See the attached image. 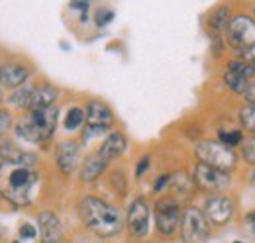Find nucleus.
<instances>
[{
  "mask_svg": "<svg viewBox=\"0 0 255 243\" xmlns=\"http://www.w3.org/2000/svg\"><path fill=\"white\" fill-rule=\"evenodd\" d=\"M39 181L37 171L30 165L0 163V198L12 206H28Z\"/></svg>",
  "mask_w": 255,
  "mask_h": 243,
  "instance_id": "nucleus-1",
  "label": "nucleus"
},
{
  "mask_svg": "<svg viewBox=\"0 0 255 243\" xmlns=\"http://www.w3.org/2000/svg\"><path fill=\"white\" fill-rule=\"evenodd\" d=\"M79 216H81L83 224L102 240L118 236L124 228V218H122L120 210L96 196H85L81 200Z\"/></svg>",
  "mask_w": 255,
  "mask_h": 243,
  "instance_id": "nucleus-2",
  "label": "nucleus"
},
{
  "mask_svg": "<svg viewBox=\"0 0 255 243\" xmlns=\"http://www.w3.org/2000/svg\"><path fill=\"white\" fill-rule=\"evenodd\" d=\"M57 120H59L57 106H49L41 110H28L16 123V135L30 143H43L55 133Z\"/></svg>",
  "mask_w": 255,
  "mask_h": 243,
  "instance_id": "nucleus-3",
  "label": "nucleus"
},
{
  "mask_svg": "<svg viewBox=\"0 0 255 243\" xmlns=\"http://www.w3.org/2000/svg\"><path fill=\"white\" fill-rule=\"evenodd\" d=\"M194 155L198 159V163H204L212 169H218L224 173H232L238 167V155L232 147L220 143L218 139H202L196 143Z\"/></svg>",
  "mask_w": 255,
  "mask_h": 243,
  "instance_id": "nucleus-4",
  "label": "nucleus"
},
{
  "mask_svg": "<svg viewBox=\"0 0 255 243\" xmlns=\"http://www.w3.org/2000/svg\"><path fill=\"white\" fill-rule=\"evenodd\" d=\"M85 116H87V120H85V127H83V133H81L83 141H91L93 137L106 133L114 125L112 110L100 100H89L87 102Z\"/></svg>",
  "mask_w": 255,
  "mask_h": 243,
  "instance_id": "nucleus-5",
  "label": "nucleus"
},
{
  "mask_svg": "<svg viewBox=\"0 0 255 243\" xmlns=\"http://www.w3.org/2000/svg\"><path fill=\"white\" fill-rule=\"evenodd\" d=\"M226 43L234 51H244L255 45V18L248 14H236L232 16L228 28H226Z\"/></svg>",
  "mask_w": 255,
  "mask_h": 243,
  "instance_id": "nucleus-6",
  "label": "nucleus"
},
{
  "mask_svg": "<svg viewBox=\"0 0 255 243\" xmlns=\"http://www.w3.org/2000/svg\"><path fill=\"white\" fill-rule=\"evenodd\" d=\"M153 218H155V228L161 236H173L179 228H181V220H183V208L179 204L177 198L173 196H165L159 198L153 206Z\"/></svg>",
  "mask_w": 255,
  "mask_h": 243,
  "instance_id": "nucleus-7",
  "label": "nucleus"
},
{
  "mask_svg": "<svg viewBox=\"0 0 255 243\" xmlns=\"http://www.w3.org/2000/svg\"><path fill=\"white\" fill-rule=\"evenodd\" d=\"M181 238L185 243H206L210 240V222L202 210L189 206L183 210Z\"/></svg>",
  "mask_w": 255,
  "mask_h": 243,
  "instance_id": "nucleus-8",
  "label": "nucleus"
},
{
  "mask_svg": "<svg viewBox=\"0 0 255 243\" xmlns=\"http://www.w3.org/2000/svg\"><path fill=\"white\" fill-rule=\"evenodd\" d=\"M192 181L198 190L206 192L208 196H214V194H222L224 190L230 188L232 177L224 171L204 165V163H196L194 171H192Z\"/></svg>",
  "mask_w": 255,
  "mask_h": 243,
  "instance_id": "nucleus-9",
  "label": "nucleus"
},
{
  "mask_svg": "<svg viewBox=\"0 0 255 243\" xmlns=\"http://www.w3.org/2000/svg\"><path fill=\"white\" fill-rule=\"evenodd\" d=\"M222 81L234 94H242L244 96V92L250 87V83L255 81V67L240 59L230 61L226 65V69H224Z\"/></svg>",
  "mask_w": 255,
  "mask_h": 243,
  "instance_id": "nucleus-10",
  "label": "nucleus"
},
{
  "mask_svg": "<svg viewBox=\"0 0 255 243\" xmlns=\"http://www.w3.org/2000/svg\"><path fill=\"white\" fill-rule=\"evenodd\" d=\"M202 212L206 216V220L210 222V226H224L234 218L236 202H234V198H230L226 194H214V196L206 198Z\"/></svg>",
  "mask_w": 255,
  "mask_h": 243,
  "instance_id": "nucleus-11",
  "label": "nucleus"
},
{
  "mask_svg": "<svg viewBox=\"0 0 255 243\" xmlns=\"http://www.w3.org/2000/svg\"><path fill=\"white\" fill-rule=\"evenodd\" d=\"M126 226L131 238L143 240L149 234V206L143 198H135L126 214Z\"/></svg>",
  "mask_w": 255,
  "mask_h": 243,
  "instance_id": "nucleus-12",
  "label": "nucleus"
},
{
  "mask_svg": "<svg viewBox=\"0 0 255 243\" xmlns=\"http://www.w3.org/2000/svg\"><path fill=\"white\" fill-rule=\"evenodd\" d=\"M81 161V147L77 141H61L55 149V163L63 175H73Z\"/></svg>",
  "mask_w": 255,
  "mask_h": 243,
  "instance_id": "nucleus-13",
  "label": "nucleus"
},
{
  "mask_svg": "<svg viewBox=\"0 0 255 243\" xmlns=\"http://www.w3.org/2000/svg\"><path fill=\"white\" fill-rule=\"evenodd\" d=\"M37 224H39V236L41 243L55 242V240H63V228L59 218L53 212H41L37 216Z\"/></svg>",
  "mask_w": 255,
  "mask_h": 243,
  "instance_id": "nucleus-14",
  "label": "nucleus"
},
{
  "mask_svg": "<svg viewBox=\"0 0 255 243\" xmlns=\"http://www.w3.org/2000/svg\"><path fill=\"white\" fill-rule=\"evenodd\" d=\"M124 151H126V135L120 133V131H114V133H110V135L104 139V143L100 145V149H98L96 153H98L100 159L108 165L110 161L122 157V153Z\"/></svg>",
  "mask_w": 255,
  "mask_h": 243,
  "instance_id": "nucleus-15",
  "label": "nucleus"
},
{
  "mask_svg": "<svg viewBox=\"0 0 255 243\" xmlns=\"http://www.w3.org/2000/svg\"><path fill=\"white\" fill-rule=\"evenodd\" d=\"M28 77H30V69L20 63H8L6 67L0 69V83L2 87H8V89H16L24 85Z\"/></svg>",
  "mask_w": 255,
  "mask_h": 243,
  "instance_id": "nucleus-16",
  "label": "nucleus"
},
{
  "mask_svg": "<svg viewBox=\"0 0 255 243\" xmlns=\"http://www.w3.org/2000/svg\"><path fill=\"white\" fill-rule=\"evenodd\" d=\"M57 94H59L57 89L51 87V85H47V83L35 87L32 92V100H30V108H28V110H41V108H49V106H53Z\"/></svg>",
  "mask_w": 255,
  "mask_h": 243,
  "instance_id": "nucleus-17",
  "label": "nucleus"
},
{
  "mask_svg": "<svg viewBox=\"0 0 255 243\" xmlns=\"http://www.w3.org/2000/svg\"><path fill=\"white\" fill-rule=\"evenodd\" d=\"M106 163L100 159L98 153H91L89 157H85L83 165H81V181L83 182H95L104 171H106Z\"/></svg>",
  "mask_w": 255,
  "mask_h": 243,
  "instance_id": "nucleus-18",
  "label": "nucleus"
},
{
  "mask_svg": "<svg viewBox=\"0 0 255 243\" xmlns=\"http://www.w3.org/2000/svg\"><path fill=\"white\" fill-rule=\"evenodd\" d=\"M0 157H2V161H4V163L30 165V167H33V165H35V161H37V159H35V155L18 149V147H16L14 143H10V141H6V143H2V145H0Z\"/></svg>",
  "mask_w": 255,
  "mask_h": 243,
  "instance_id": "nucleus-19",
  "label": "nucleus"
},
{
  "mask_svg": "<svg viewBox=\"0 0 255 243\" xmlns=\"http://www.w3.org/2000/svg\"><path fill=\"white\" fill-rule=\"evenodd\" d=\"M230 14H232V12H230L228 6H220V8H216V10L208 16V30H210L212 35H224V33H226V28H228V24H230V20H232Z\"/></svg>",
  "mask_w": 255,
  "mask_h": 243,
  "instance_id": "nucleus-20",
  "label": "nucleus"
},
{
  "mask_svg": "<svg viewBox=\"0 0 255 243\" xmlns=\"http://www.w3.org/2000/svg\"><path fill=\"white\" fill-rule=\"evenodd\" d=\"M240 123L250 131V135H255V104H244L240 108Z\"/></svg>",
  "mask_w": 255,
  "mask_h": 243,
  "instance_id": "nucleus-21",
  "label": "nucleus"
},
{
  "mask_svg": "<svg viewBox=\"0 0 255 243\" xmlns=\"http://www.w3.org/2000/svg\"><path fill=\"white\" fill-rule=\"evenodd\" d=\"M85 120H87L85 110L73 106V108L67 112V116H65V129H79V127L85 123Z\"/></svg>",
  "mask_w": 255,
  "mask_h": 243,
  "instance_id": "nucleus-22",
  "label": "nucleus"
},
{
  "mask_svg": "<svg viewBox=\"0 0 255 243\" xmlns=\"http://www.w3.org/2000/svg\"><path fill=\"white\" fill-rule=\"evenodd\" d=\"M218 141L224 143V145H228V147H238V145H242V141H244V133L240 131V129H220L218 131Z\"/></svg>",
  "mask_w": 255,
  "mask_h": 243,
  "instance_id": "nucleus-23",
  "label": "nucleus"
},
{
  "mask_svg": "<svg viewBox=\"0 0 255 243\" xmlns=\"http://www.w3.org/2000/svg\"><path fill=\"white\" fill-rule=\"evenodd\" d=\"M32 92H33V89H30V87L18 89V91L10 96V102H12L14 106H18V108H26V110H28V108H30V100H32Z\"/></svg>",
  "mask_w": 255,
  "mask_h": 243,
  "instance_id": "nucleus-24",
  "label": "nucleus"
},
{
  "mask_svg": "<svg viewBox=\"0 0 255 243\" xmlns=\"http://www.w3.org/2000/svg\"><path fill=\"white\" fill-rule=\"evenodd\" d=\"M240 155L246 163L255 165V135H248L244 137L242 145H240Z\"/></svg>",
  "mask_w": 255,
  "mask_h": 243,
  "instance_id": "nucleus-25",
  "label": "nucleus"
},
{
  "mask_svg": "<svg viewBox=\"0 0 255 243\" xmlns=\"http://www.w3.org/2000/svg\"><path fill=\"white\" fill-rule=\"evenodd\" d=\"M10 123H12V116L8 110H0V139L6 135V131L10 129Z\"/></svg>",
  "mask_w": 255,
  "mask_h": 243,
  "instance_id": "nucleus-26",
  "label": "nucleus"
},
{
  "mask_svg": "<svg viewBox=\"0 0 255 243\" xmlns=\"http://www.w3.org/2000/svg\"><path fill=\"white\" fill-rule=\"evenodd\" d=\"M112 20H114V12H112V10H98V14H96V26H98V28L106 26V24L112 22Z\"/></svg>",
  "mask_w": 255,
  "mask_h": 243,
  "instance_id": "nucleus-27",
  "label": "nucleus"
},
{
  "mask_svg": "<svg viewBox=\"0 0 255 243\" xmlns=\"http://www.w3.org/2000/svg\"><path fill=\"white\" fill-rule=\"evenodd\" d=\"M238 59L248 63V65H252V67H255V45L254 47L244 49V51H238Z\"/></svg>",
  "mask_w": 255,
  "mask_h": 243,
  "instance_id": "nucleus-28",
  "label": "nucleus"
},
{
  "mask_svg": "<svg viewBox=\"0 0 255 243\" xmlns=\"http://www.w3.org/2000/svg\"><path fill=\"white\" fill-rule=\"evenodd\" d=\"M149 165H151V157H149V155H143V157L137 161V165H135V177H141V175L149 169Z\"/></svg>",
  "mask_w": 255,
  "mask_h": 243,
  "instance_id": "nucleus-29",
  "label": "nucleus"
},
{
  "mask_svg": "<svg viewBox=\"0 0 255 243\" xmlns=\"http://www.w3.org/2000/svg\"><path fill=\"white\" fill-rule=\"evenodd\" d=\"M35 234H37V230L33 228L32 224H22V228H20V236L22 238L32 240V238H35Z\"/></svg>",
  "mask_w": 255,
  "mask_h": 243,
  "instance_id": "nucleus-30",
  "label": "nucleus"
},
{
  "mask_svg": "<svg viewBox=\"0 0 255 243\" xmlns=\"http://www.w3.org/2000/svg\"><path fill=\"white\" fill-rule=\"evenodd\" d=\"M171 184V175H161L159 179L155 181V184H153V190L155 192H161L163 188H167Z\"/></svg>",
  "mask_w": 255,
  "mask_h": 243,
  "instance_id": "nucleus-31",
  "label": "nucleus"
},
{
  "mask_svg": "<svg viewBox=\"0 0 255 243\" xmlns=\"http://www.w3.org/2000/svg\"><path fill=\"white\" fill-rule=\"evenodd\" d=\"M244 98H246V102H248V104H255V81H252V83H250V87L246 89Z\"/></svg>",
  "mask_w": 255,
  "mask_h": 243,
  "instance_id": "nucleus-32",
  "label": "nucleus"
},
{
  "mask_svg": "<svg viewBox=\"0 0 255 243\" xmlns=\"http://www.w3.org/2000/svg\"><path fill=\"white\" fill-rule=\"evenodd\" d=\"M71 8H75V10H83V12H87V10H89V4H87V2H73V4H71Z\"/></svg>",
  "mask_w": 255,
  "mask_h": 243,
  "instance_id": "nucleus-33",
  "label": "nucleus"
},
{
  "mask_svg": "<svg viewBox=\"0 0 255 243\" xmlns=\"http://www.w3.org/2000/svg\"><path fill=\"white\" fill-rule=\"evenodd\" d=\"M248 222L252 224V230H254V234H255V212L248 214Z\"/></svg>",
  "mask_w": 255,
  "mask_h": 243,
  "instance_id": "nucleus-34",
  "label": "nucleus"
},
{
  "mask_svg": "<svg viewBox=\"0 0 255 243\" xmlns=\"http://www.w3.org/2000/svg\"><path fill=\"white\" fill-rule=\"evenodd\" d=\"M47 243H69L67 240H55V242H47Z\"/></svg>",
  "mask_w": 255,
  "mask_h": 243,
  "instance_id": "nucleus-35",
  "label": "nucleus"
},
{
  "mask_svg": "<svg viewBox=\"0 0 255 243\" xmlns=\"http://www.w3.org/2000/svg\"><path fill=\"white\" fill-rule=\"evenodd\" d=\"M0 100H2V83H0Z\"/></svg>",
  "mask_w": 255,
  "mask_h": 243,
  "instance_id": "nucleus-36",
  "label": "nucleus"
},
{
  "mask_svg": "<svg viewBox=\"0 0 255 243\" xmlns=\"http://www.w3.org/2000/svg\"><path fill=\"white\" fill-rule=\"evenodd\" d=\"M254 184H255V173H254Z\"/></svg>",
  "mask_w": 255,
  "mask_h": 243,
  "instance_id": "nucleus-37",
  "label": "nucleus"
},
{
  "mask_svg": "<svg viewBox=\"0 0 255 243\" xmlns=\"http://www.w3.org/2000/svg\"><path fill=\"white\" fill-rule=\"evenodd\" d=\"M234 243H242V242H234Z\"/></svg>",
  "mask_w": 255,
  "mask_h": 243,
  "instance_id": "nucleus-38",
  "label": "nucleus"
},
{
  "mask_svg": "<svg viewBox=\"0 0 255 243\" xmlns=\"http://www.w3.org/2000/svg\"><path fill=\"white\" fill-rule=\"evenodd\" d=\"M254 14H255V10H254Z\"/></svg>",
  "mask_w": 255,
  "mask_h": 243,
  "instance_id": "nucleus-39",
  "label": "nucleus"
}]
</instances>
